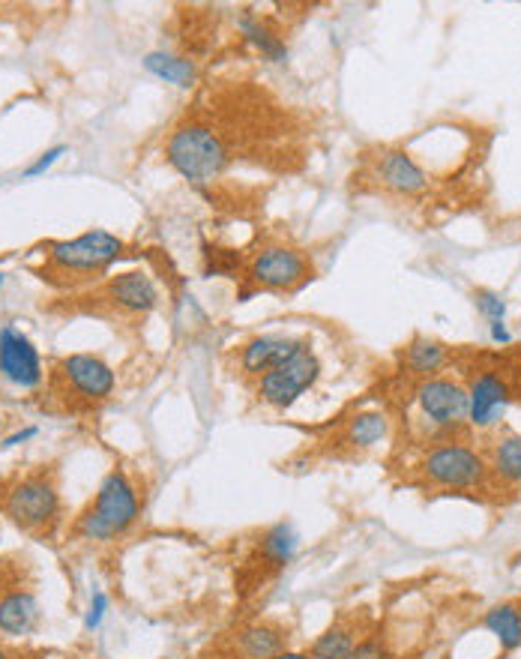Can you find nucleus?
Returning <instances> with one entry per match:
<instances>
[{"instance_id": "obj_1", "label": "nucleus", "mask_w": 521, "mask_h": 659, "mask_svg": "<svg viewBox=\"0 0 521 659\" xmlns=\"http://www.w3.org/2000/svg\"><path fill=\"white\" fill-rule=\"evenodd\" d=\"M138 513H141V501H138L135 486L129 483L123 471H111L99 483L96 501L78 516L75 531L84 540L111 543L138 522Z\"/></svg>"}, {"instance_id": "obj_2", "label": "nucleus", "mask_w": 521, "mask_h": 659, "mask_svg": "<svg viewBox=\"0 0 521 659\" xmlns=\"http://www.w3.org/2000/svg\"><path fill=\"white\" fill-rule=\"evenodd\" d=\"M165 159L183 180L210 183L228 168L231 153H228L225 141L210 126L186 123L171 132V138L165 144Z\"/></svg>"}, {"instance_id": "obj_3", "label": "nucleus", "mask_w": 521, "mask_h": 659, "mask_svg": "<svg viewBox=\"0 0 521 659\" xmlns=\"http://www.w3.org/2000/svg\"><path fill=\"white\" fill-rule=\"evenodd\" d=\"M123 255V240L111 231L93 228L75 240L48 243V264L63 276H90L108 270Z\"/></svg>"}, {"instance_id": "obj_4", "label": "nucleus", "mask_w": 521, "mask_h": 659, "mask_svg": "<svg viewBox=\"0 0 521 659\" xmlns=\"http://www.w3.org/2000/svg\"><path fill=\"white\" fill-rule=\"evenodd\" d=\"M318 378H321V360L312 351V345H306L294 360L258 378V399L276 411H288L318 384Z\"/></svg>"}, {"instance_id": "obj_5", "label": "nucleus", "mask_w": 521, "mask_h": 659, "mask_svg": "<svg viewBox=\"0 0 521 659\" xmlns=\"http://www.w3.org/2000/svg\"><path fill=\"white\" fill-rule=\"evenodd\" d=\"M423 474L444 489H477L489 477L486 459L465 444H441L423 459Z\"/></svg>"}, {"instance_id": "obj_6", "label": "nucleus", "mask_w": 521, "mask_h": 659, "mask_svg": "<svg viewBox=\"0 0 521 659\" xmlns=\"http://www.w3.org/2000/svg\"><path fill=\"white\" fill-rule=\"evenodd\" d=\"M57 513H60V495L54 483L45 477L21 480L6 495V516L21 531H48L57 522Z\"/></svg>"}, {"instance_id": "obj_7", "label": "nucleus", "mask_w": 521, "mask_h": 659, "mask_svg": "<svg viewBox=\"0 0 521 659\" xmlns=\"http://www.w3.org/2000/svg\"><path fill=\"white\" fill-rule=\"evenodd\" d=\"M0 378L18 390H36L42 384V360L27 333L12 324L0 327Z\"/></svg>"}, {"instance_id": "obj_8", "label": "nucleus", "mask_w": 521, "mask_h": 659, "mask_svg": "<svg viewBox=\"0 0 521 659\" xmlns=\"http://www.w3.org/2000/svg\"><path fill=\"white\" fill-rule=\"evenodd\" d=\"M249 279L267 291H291L309 279V261L297 249L270 246L252 258Z\"/></svg>"}, {"instance_id": "obj_9", "label": "nucleus", "mask_w": 521, "mask_h": 659, "mask_svg": "<svg viewBox=\"0 0 521 659\" xmlns=\"http://www.w3.org/2000/svg\"><path fill=\"white\" fill-rule=\"evenodd\" d=\"M417 405L432 426L459 429L468 423V390L450 378H429L417 387Z\"/></svg>"}, {"instance_id": "obj_10", "label": "nucleus", "mask_w": 521, "mask_h": 659, "mask_svg": "<svg viewBox=\"0 0 521 659\" xmlns=\"http://www.w3.org/2000/svg\"><path fill=\"white\" fill-rule=\"evenodd\" d=\"M306 345H312L306 336H291V333L255 336L240 348V369L249 378H261V375L285 366L288 360H294Z\"/></svg>"}, {"instance_id": "obj_11", "label": "nucleus", "mask_w": 521, "mask_h": 659, "mask_svg": "<svg viewBox=\"0 0 521 659\" xmlns=\"http://www.w3.org/2000/svg\"><path fill=\"white\" fill-rule=\"evenodd\" d=\"M510 387L501 375L495 372H480L474 375L468 387V423L477 429H492L504 420L510 408Z\"/></svg>"}, {"instance_id": "obj_12", "label": "nucleus", "mask_w": 521, "mask_h": 659, "mask_svg": "<svg viewBox=\"0 0 521 659\" xmlns=\"http://www.w3.org/2000/svg\"><path fill=\"white\" fill-rule=\"evenodd\" d=\"M60 375L72 387V393H78L81 399L102 402V399H108L114 393V372H111V366L105 360L93 357V354H69L60 363Z\"/></svg>"}, {"instance_id": "obj_13", "label": "nucleus", "mask_w": 521, "mask_h": 659, "mask_svg": "<svg viewBox=\"0 0 521 659\" xmlns=\"http://www.w3.org/2000/svg\"><path fill=\"white\" fill-rule=\"evenodd\" d=\"M378 177L387 189L399 192V195H417L429 186L426 171L405 153V150H390L381 156L378 162Z\"/></svg>"}, {"instance_id": "obj_14", "label": "nucleus", "mask_w": 521, "mask_h": 659, "mask_svg": "<svg viewBox=\"0 0 521 659\" xmlns=\"http://www.w3.org/2000/svg\"><path fill=\"white\" fill-rule=\"evenodd\" d=\"M108 297H111L114 306H120L123 312H132V315L150 312V309H156V303H159V291H156L153 279L144 276V273L114 276V279L108 282Z\"/></svg>"}, {"instance_id": "obj_15", "label": "nucleus", "mask_w": 521, "mask_h": 659, "mask_svg": "<svg viewBox=\"0 0 521 659\" xmlns=\"http://www.w3.org/2000/svg\"><path fill=\"white\" fill-rule=\"evenodd\" d=\"M39 624V603L30 591H9L0 597V633L9 639L30 636Z\"/></svg>"}, {"instance_id": "obj_16", "label": "nucleus", "mask_w": 521, "mask_h": 659, "mask_svg": "<svg viewBox=\"0 0 521 659\" xmlns=\"http://www.w3.org/2000/svg\"><path fill=\"white\" fill-rule=\"evenodd\" d=\"M285 630L276 624H249L234 636V648L240 659H273L279 657L285 648Z\"/></svg>"}, {"instance_id": "obj_17", "label": "nucleus", "mask_w": 521, "mask_h": 659, "mask_svg": "<svg viewBox=\"0 0 521 659\" xmlns=\"http://www.w3.org/2000/svg\"><path fill=\"white\" fill-rule=\"evenodd\" d=\"M237 30L246 36L249 45H255V48L261 51L264 60H270V63H285V60H288V45H285V39H282L267 21H261L255 12L246 9V12L237 18Z\"/></svg>"}, {"instance_id": "obj_18", "label": "nucleus", "mask_w": 521, "mask_h": 659, "mask_svg": "<svg viewBox=\"0 0 521 659\" xmlns=\"http://www.w3.org/2000/svg\"><path fill=\"white\" fill-rule=\"evenodd\" d=\"M300 552V534L291 522H276L264 537H261V558L273 570H285Z\"/></svg>"}, {"instance_id": "obj_19", "label": "nucleus", "mask_w": 521, "mask_h": 659, "mask_svg": "<svg viewBox=\"0 0 521 659\" xmlns=\"http://www.w3.org/2000/svg\"><path fill=\"white\" fill-rule=\"evenodd\" d=\"M144 69L174 87H192L198 78V66L189 57L168 54V51H150L144 54Z\"/></svg>"}, {"instance_id": "obj_20", "label": "nucleus", "mask_w": 521, "mask_h": 659, "mask_svg": "<svg viewBox=\"0 0 521 659\" xmlns=\"http://www.w3.org/2000/svg\"><path fill=\"white\" fill-rule=\"evenodd\" d=\"M486 630L501 642L504 654H513L521 648V609L513 603L495 606L492 612H486Z\"/></svg>"}, {"instance_id": "obj_21", "label": "nucleus", "mask_w": 521, "mask_h": 659, "mask_svg": "<svg viewBox=\"0 0 521 659\" xmlns=\"http://www.w3.org/2000/svg\"><path fill=\"white\" fill-rule=\"evenodd\" d=\"M405 363L414 375L420 378H435L444 366H447V348L435 339H426V336H417L408 351H405Z\"/></svg>"}, {"instance_id": "obj_22", "label": "nucleus", "mask_w": 521, "mask_h": 659, "mask_svg": "<svg viewBox=\"0 0 521 659\" xmlns=\"http://www.w3.org/2000/svg\"><path fill=\"white\" fill-rule=\"evenodd\" d=\"M357 648V630L351 624H330L309 648L312 659H345L351 651Z\"/></svg>"}, {"instance_id": "obj_23", "label": "nucleus", "mask_w": 521, "mask_h": 659, "mask_svg": "<svg viewBox=\"0 0 521 659\" xmlns=\"http://www.w3.org/2000/svg\"><path fill=\"white\" fill-rule=\"evenodd\" d=\"M387 438V417L381 411H363L348 423V441L360 450H369Z\"/></svg>"}, {"instance_id": "obj_24", "label": "nucleus", "mask_w": 521, "mask_h": 659, "mask_svg": "<svg viewBox=\"0 0 521 659\" xmlns=\"http://www.w3.org/2000/svg\"><path fill=\"white\" fill-rule=\"evenodd\" d=\"M492 468L501 480L521 483V435H507L495 444Z\"/></svg>"}, {"instance_id": "obj_25", "label": "nucleus", "mask_w": 521, "mask_h": 659, "mask_svg": "<svg viewBox=\"0 0 521 659\" xmlns=\"http://www.w3.org/2000/svg\"><path fill=\"white\" fill-rule=\"evenodd\" d=\"M240 267V258L228 249H210L204 246V273L207 276H234Z\"/></svg>"}, {"instance_id": "obj_26", "label": "nucleus", "mask_w": 521, "mask_h": 659, "mask_svg": "<svg viewBox=\"0 0 521 659\" xmlns=\"http://www.w3.org/2000/svg\"><path fill=\"white\" fill-rule=\"evenodd\" d=\"M474 300H477L480 315H483L489 324L507 321V300H504L501 294H495V291H489V288H480V291L474 294Z\"/></svg>"}, {"instance_id": "obj_27", "label": "nucleus", "mask_w": 521, "mask_h": 659, "mask_svg": "<svg viewBox=\"0 0 521 659\" xmlns=\"http://www.w3.org/2000/svg\"><path fill=\"white\" fill-rule=\"evenodd\" d=\"M105 612H108V597H105L102 591H96V594L90 597L87 612H84V630H87V633H96V630L102 627Z\"/></svg>"}, {"instance_id": "obj_28", "label": "nucleus", "mask_w": 521, "mask_h": 659, "mask_svg": "<svg viewBox=\"0 0 521 659\" xmlns=\"http://www.w3.org/2000/svg\"><path fill=\"white\" fill-rule=\"evenodd\" d=\"M63 153H66V144L48 147V150H45V153H42L36 162H30V165L24 168V177H39V174H45V171H48V168H51V165H54V162L63 156Z\"/></svg>"}, {"instance_id": "obj_29", "label": "nucleus", "mask_w": 521, "mask_h": 659, "mask_svg": "<svg viewBox=\"0 0 521 659\" xmlns=\"http://www.w3.org/2000/svg\"><path fill=\"white\" fill-rule=\"evenodd\" d=\"M345 659H387V648L378 639H366V642H357V648Z\"/></svg>"}, {"instance_id": "obj_30", "label": "nucleus", "mask_w": 521, "mask_h": 659, "mask_svg": "<svg viewBox=\"0 0 521 659\" xmlns=\"http://www.w3.org/2000/svg\"><path fill=\"white\" fill-rule=\"evenodd\" d=\"M36 435H39V429H36V426H27V429H18V432L6 435V438L0 441V447H3V450H9V447H18V444H27V441H33Z\"/></svg>"}, {"instance_id": "obj_31", "label": "nucleus", "mask_w": 521, "mask_h": 659, "mask_svg": "<svg viewBox=\"0 0 521 659\" xmlns=\"http://www.w3.org/2000/svg\"><path fill=\"white\" fill-rule=\"evenodd\" d=\"M489 336H492L495 345H510V342H513V333L507 330V321H495V324H489Z\"/></svg>"}, {"instance_id": "obj_32", "label": "nucleus", "mask_w": 521, "mask_h": 659, "mask_svg": "<svg viewBox=\"0 0 521 659\" xmlns=\"http://www.w3.org/2000/svg\"><path fill=\"white\" fill-rule=\"evenodd\" d=\"M273 659H312V657H309V654H300V651H282L279 657Z\"/></svg>"}, {"instance_id": "obj_33", "label": "nucleus", "mask_w": 521, "mask_h": 659, "mask_svg": "<svg viewBox=\"0 0 521 659\" xmlns=\"http://www.w3.org/2000/svg\"><path fill=\"white\" fill-rule=\"evenodd\" d=\"M0 659H9V657H6V651H3V648H0Z\"/></svg>"}, {"instance_id": "obj_34", "label": "nucleus", "mask_w": 521, "mask_h": 659, "mask_svg": "<svg viewBox=\"0 0 521 659\" xmlns=\"http://www.w3.org/2000/svg\"><path fill=\"white\" fill-rule=\"evenodd\" d=\"M3 279H6V276H3V273H0V288H3Z\"/></svg>"}]
</instances>
